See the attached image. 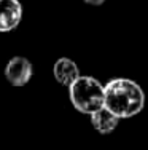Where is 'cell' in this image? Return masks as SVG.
Segmentation results:
<instances>
[{
    "label": "cell",
    "instance_id": "277c9868",
    "mask_svg": "<svg viewBox=\"0 0 148 150\" xmlns=\"http://www.w3.org/2000/svg\"><path fill=\"white\" fill-rule=\"evenodd\" d=\"M22 19V5L19 0H0V32L16 29Z\"/></svg>",
    "mask_w": 148,
    "mask_h": 150
},
{
    "label": "cell",
    "instance_id": "52a82bcc",
    "mask_svg": "<svg viewBox=\"0 0 148 150\" xmlns=\"http://www.w3.org/2000/svg\"><path fill=\"white\" fill-rule=\"evenodd\" d=\"M83 2H86L88 5H94V6H99V5H102V3H105V0H83Z\"/></svg>",
    "mask_w": 148,
    "mask_h": 150
},
{
    "label": "cell",
    "instance_id": "7a4b0ae2",
    "mask_svg": "<svg viewBox=\"0 0 148 150\" xmlns=\"http://www.w3.org/2000/svg\"><path fill=\"white\" fill-rule=\"evenodd\" d=\"M69 96L73 107L86 115L104 107V85L94 77L80 75L69 86Z\"/></svg>",
    "mask_w": 148,
    "mask_h": 150
},
{
    "label": "cell",
    "instance_id": "6da1fadb",
    "mask_svg": "<svg viewBox=\"0 0 148 150\" xmlns=\"http://www.w3.org/2000/svg\"><path fill=\"white\" fill-rule=\"evenodd\" d=\"M145 93L129 78H113L104 85V107L118 118H131L142 112Z\"/></svg>",
    "mask_w": 148,
    "mask_h": 150
},
{
    "label": "cell",
    "instance_id": "5b68a950",
    "mask_svg": "<svg viewBox=\"0 0 148 150\" xmlns=\"http://www.w3.org/2000/svg\"><path fill=\"white\" fill-rule=\"evenodd\" d=\"M53 75L59 85L69 88L80 77V69L75 61H72L70 58H59L53 67Z\"/></svg>",
    "mask_w": 148,
    "mask_h": 150
},
{
    "label": "cell",
    "instance_id": "8992f818",
    "mask_svg": "<svg viewBox=\"0 0 148 150\" xmlns=\"http://www.w3.org/2000/svg\"><path fill=\"white\" fill-rule=\"evenodd\" d=\"M91 125L94 126V129L99 131L100 134H108L118 126L119 118L115 117L110 110H107L105 107L96 110L94 113H91Z\"/></svg>",
    "mask_w": 148,
    "mask_h": 150
},
{
    "label": "cell",
    "instance_id": "3957f363",
    "mask_svg": "<svg viewBox=\"0 0 148 150\" xmlns=\"http://www.w3.org/2000/svg\"><path fill=\"white\" fill-rule=\"evenodd\" d=\"M34 75V66L24 56H15L6 62L5 77L13 86H24L30 81Z\"/></svg>",
    "mask_w": 148,
    "mask_h": 150
}]
</instances>
